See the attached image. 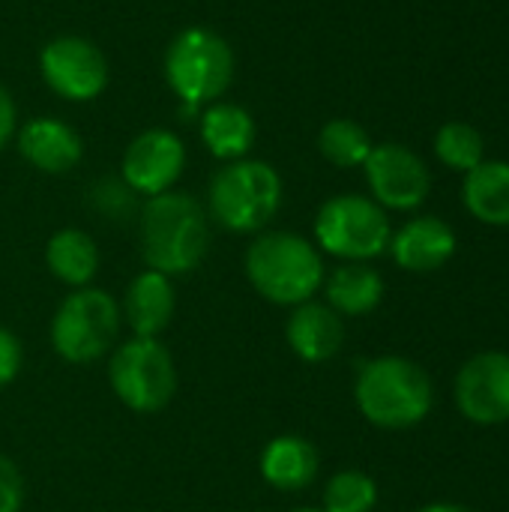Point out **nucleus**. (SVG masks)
<instances>
[{"instance_id": "1", "label": "nucleus", "mask_w": 509, "mask_h": 512, "mask_svg": "<svg viewBox=\"0 0 509 512\" xmlns=\"http://www.w3.org/2000/svg\"><path fill=\"white\" fill-rule=\"evenodd\" d=\"M138 249L144 267L171 279L195 273L210 252L207 207L189 192H162L138 210Z\"/></svg>"}, {"instance_id": "2", "label": "nucleus", "mask_w": 509, "mask_h": 512, "mask_svg": "<svg viewBox=\"0 0 509 512\" xmlns=\"http://www.w3.org/2000/svg\"><path fill=\"white\" fill-rule=\"evenodd\" d=\"M243 273L261 300L282 309H294L318 297L327 267L324 255L309 237L297 231L267 228L255 234L246 246Z\"/></svg>"}, {"instance_id": "3", "label": "nucleus", "mask_w": 509, "mask_h": 512, "mask_svg": "<svg viewBox=\"0 0 509 512\" xmlns=\"http://www.w3.org/2000/svg\"><path fill=\"white\" fill-rule=\"evenodd\" d=\"M354 405L369 426L384 432H408L432 414L435 384L429 372L408 357H372L357 369Z\"/></svg>"}, {"instance_id": "4", "label": "nucleus", "mask_w": 509, "mask_h": 512, "mask_svg": "<svg viewBox=\"0 0 509 512\" xmlns=\"http://www.w3.org/2000/svg\"><path fill=\"white\" fill-rule=\"evenodd\" d=\"M285 201L282 174L264 159L222 162L207 186V216L228 234H261Z\"/></svg>"}, {"instance_id": "5", "label": "nucleus", "mask_w": 509, "mask_h": 512, "mask_svg": "<svg viewBox=\"0 0 509 512\" xmlns=\"http://www.w3.org/2000/svg\"><path fill=\"white\" fill-rule=\"evenodd\" d=\"M123 333L120 300L96 285L69 291L51 315V351L69 366H93L105 360Z\"/></svg>"}, {"instance_id": "6", "label": "nucleus", "mask_w": 509, "mask_h": 512, "mask_svg": "<svg viewBox=\"0 0 509 512\" xmlns=\"http://www.w3.org/2000/svg\"><path fill=\"white\" fill-rule=\"evenodd\" d=\"M108 387L132 414H159L177 396V360L162 339H120L108 354Z\"/></svg>"}, {"instance_id": "7", "label": "nucleus", "mask_w": 509, "mask_h": 512, "mask_svg": "<svg viewBox=\"0 0 509 512\" xmlns=\"http://www.w3.org/2000/svg\"><path fill=\"white\" fill-rule=\"evenodd\" d=\"M165 81L183 105H210L225 96L234 81V51L225 36L210 27L180 30L165 51Z\"/></svg>"}, {"instance_id": "8", "label": "nucleus", "mask_w": 509, "mask_h": 512, "mask_svg": "<svg viewBox=\"0 0 509 512\" xmlns=\"http://www.w3.org/2000/svg\"><path fill=\"white\" fill-rule=\"evenodd\" d=\"M312 237L321 255L369 264L387 252L393 225L387 210L375 204L369 195L348 192V195H333L318 207Z\"/></svg>"}, {"instance_id": "9", "label": "nucleus", "mask_w": 509, "mask_h": 512, "mask_svg": "<svg viewBox=\"0 0 509 512\" xmlns=\"http://www.w3.org/2000/svg\"><path fill=\"white\" fill-rule=\"evenodd\" d=\"M39 75L45 87L66 102H93L108 87V60L96 42L63 33L42 45Z\"/></svg>"}, {"instance_id": "10", "label": "nucleus", "mask_w": 509, "mask_h": 512, "mask_svg": "<svg viewBox=\"0 0 509 512\" xmlns=\"http://www.w3.org/2000/svg\"><path fill=\"white\" fill-rule=\"evenodd\" d=\"M366 171V183H369V198L375 204H381L384 210H396V213H411L417 207H423V201L429 198L432 189V174L426 168V162L396 144H375L369 159L363 162Z\"/></svg>"}, {"instance_id": "11", "label": "nucleus", "mask_w": 509, "mask_h": 512, "mask_svg": "<svg viewBox=\"0 0 509 512\" xmlns=\"http://www.w3.org/2000/svg\"><path fill=\"white\" fill-rule=\"evenodd\" d=\"M453 402L474 426L509 423V354L480 351L462 363L453 381Z\"/></svg>"}, {"instance_id": "12", "label": "nucleus", "mask_w": 509, "mask_h": 512, "mask_svg": "<svg viewBox=\"0 0 509 512\" xmlns=\"http://www.w3.org/2000/svg\"><path fill=\"white\" fill-rule=\"evenodd\" d=\"M186 168V144L177 132L153 126L138 132L123 150L120 177L138 198H156L171 192Z\"/></svg>"}, {"instance_id": "13", "label": "nucleus", "mask_w": 509, "mask_h": 512, "mask_svg": "<svg viewBox=\"0 0 509 512\" xmlns=\"http://www.w3.org/2000/svg\"><path fill=\"white\" fill-rule=\"evenodd\" d=\"M285 342L300 363H330L345 345V318L333 312L324 300H306L288 309Z\"/></svg>"}, {"instance_id": "14", "label": "nucleus", "mask_w": 509, "mask_h": 512, "mask_svg": "<svg viewBox=\"0 0 509 512\" xmlns=\"http://www.w3.org/2000/svg\"><path fill=\"white\" fill-rule=\"evenodd\" d=\"M387 252L405 273H435L456 255V231L438 216H414L393 231Z\"/></svg>"}, {"instance_id": "15", "label": "nucleus", "mask_w": 509, "mask_h": 512, "mask_svg": "<svg viewBox=\"0 0 509 512\" xmlns=\"http://www.w3.org/2000/svg\"><path fill=\"white\" fill-rule=\"evenodd\" d=\"M174 312H177V288L171 276L156 273L150 267L132 276L120 300V315L132 336L162 339V333L174 321Z\"/></svg>"}, {"instance_id": "16", "label": "nucleus", "mask_w": 509, "mask_h": 512, "mask_svg": "<svg viewBox=\"0 0 509 512\" xmlns=\"http://www.w3.org/2000/svg\"><path fill=\"white\" fill-rule=\"evenodd\" d=\"M258 474L270 489L282 495H300L315 486L321 474V453L309 438L285 432L264 444L258 456Z\"/></svg>"}, {"instance_id": "17", "label": "nucleus", "mask_w": 509, "mask_h": 512, "mask_svg": "<svg viewBox=\"0 0 509 512\" xmlns=\"http://www.w3.org/2000/svg\"><path fill=\"white\" fill-rule=\"evenodd\" d=\"M21 159L42 174H66L84 156V141L66 120L33 117L15 132Z\"/></svg>"}, {"instance_id": "18", "label": "nucleus", "mask_w": 509, "mask_h": 512, "mask_svg": "<svg viewBox=\"0 0 509 512\" xmlns=\"http://www.w3.org/2000/svg\"><path fill=\"white\" fill-rule=\"evenodd\" d=\"M324 303L342 318H366L372 315L387 294L384 276L366 261H342L324 276Z\"/></svg>"}, {"instance_id": "19", "label": "nucleus", "mask_w": 509, "mask_h": 512, "mask_svg": "<svg viewBox=\"0 0 509 512\" xmlns=\"http://www.w3.org/2000/svg\"><path fill=\"white\" fill-rule=\"evenodd\" d=\"M198 135L207 147V153L219 162L246 159L255 147V117L234 102H210L207 111L198 117Z\"/></svg>"}, {"instance_id": "20", "label": "nucleus", "mask_w": 509, "mask_h": 512, "mask_svg": "<svg viewBox=\"0 0 509 512\" xmlns=\"http://www.w3.org/2000/svg\"><path fill=\"white\" fill-rule=\"evenodd\" d=\"M45 267L69 291L93 285L102 267L96 240L81 228H60L45 243Z\"/></svg>"}, {"instance_id": "21", "label": "nucleus", "mask_w": 509, "mask_h": 512, "mask_svg": "<svg viewBox=\"0 0 509 512\" xmlns=\"http://www.w3.org/2000/svg\"><path fill=\"white\" fill-rule=\"evenodd\" d=\"M462 204L477 222L509 228V162L483 159L468 171L462 183Z\"/></svg>"}, {"instance_id": "22", "label": "nucleus", "mask_w": 509, "mask_h": 512, "mask_svg": "<svg viewBox=\"0 0 509 512\" xmlns=\"http://www.w3.org/2000/svg\"><path fill=\"white\" fill-rule=\"evenodd\" d=\"M372 147L375 144H372L369 132L351 117H336V120L324 123L318 132V150L336 168H363Z\"/></svg>"}, {"instance_id": "23", "label": "nucleus", "mask_w": 509, "mask_h": 512, "mask_svg": "<svg viewBox=\"0 0 509 512\" xmlns=\"http://www.w3.org/2000/svg\"><path fill=\"white\" fill-rule=\"evenodd\" d=\"M378 507V483L366 471H336L321 492L324 512H372Z\"/></svg>"}, {"instance_id": "24", "label": "nucleus", "mask_w": 509, "mask_h": 512, "mask_svg": "<svg viewBox=\"0 0 509 512\" xmlns=\"http://www.w3.org/2000/svg\"><path fill=\"white\" fill-rule=\"evenodd\" d=\"M483 153L486 141L471 123H444L435 135V156L459 174L474 171L483 162Z\"/></svg>"}, {"instance_id": "25", "label": "nucleus", "mask_w": 509, "mask_h": 512, "mask_svg": "<svg viewBox=\"0 0 509 512\" xmlns=\"http://www.w3.org/2000/svg\"><path fill=\"white\" fill-rule=\"evenodd\" d=\"M87 204L96 216L108 219V222H129L138 219V195L129 189V183L120 174H108L96 183H90L87 189Z\"/></svg>"}, {"instance_id": "26", "label": "nucleus", "mask_w": 509, "mask_h": 512, "mask_svg": "<svg viewBox=\"0 0 509 512\" xmlns=\"http://www.w3.org/2000/svg\"><path fill=\"white\" fill-rule=\"evenodd\" d=\"M24 477L18 471V465L0 453V512H21L24 510Z\"/></svg>"}, {"instance_id": "27", "label": "nucleus", "mask_w": 509, "mask_h": 512, "mask_svg": "<svg viewBox=\"0 0 509 512\" xmlns=\"http://www.w3.org/2000/svg\"><path fill=\"white\" fill-rule=\"evenodd\" d=\"M24 369V345L21 339L0 327V390H6Z\"/></svg>"}, {"instance_id": "28", "label": "nucleus", "mask_w": 509, "mask_h": 512, "mask_svg": "<svg viewBox=\"0 0 509 512\" xmlns=\"http://www.w3.org/2000/svg\"><path fill=\"white\" fill-rule=\"evenodd\" d=\"M15 132H18V108L9 90L0 84V150L15 138Z\"/></svg>"}, {"instance_id": "29", "label": "nucleus", "mask_w": 509, "mask_h": 512, "mask_svg": "<svg viewBox=\"0 0 509 512\" xmlns=\"http://www.w3.org/2000/svg\"><path fill=\"white\" fill-rule=\"evenodd\" d=\"M414 512H471L468 507H462V504H450V501H435V504H426V507H420V510Z\"/></svg>"}, {"instance_id": "30", "label": "nucleus", "mask_w": 509, "mask_h": 512, "mask_svg": "<svg viewBox=\"0 0 509 512\" xmlns=\"http://www.w3.org/2000/svg\"><path fill=\"white\" fill-rule=\"evenodd\" d=\"M291 512H324L321 507H297V510H291Z\"/></svg>"}]
</instances>
